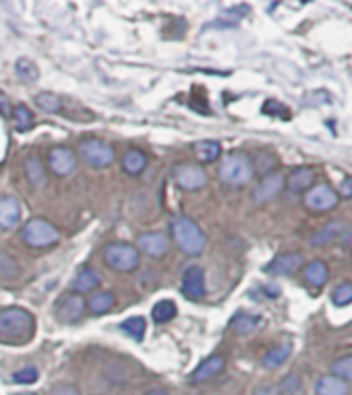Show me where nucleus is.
Segmentation results:
<instances>
[{
	"instance_id": "393cba45",
	"label": "nucleus",
	"mask_w": 352,
	"mask_h": 395,
	"mask_svg": "<svg viewBox=\"0 0 352 395\" xmlns=\"http://www.w3.org/2000/svg\"><path fill=\"white\" fill-rule=\"evenodd\" d=\"M315 394L317 395H348V383L329 374L322 377L315 385Z\"/></svg>"
},
{
	"instance_id": "9b49d317",
	"label": "nucleus",
	"mask_w": 352,
	"mask_h": 395,
	"mask_svg": "<svg viewBox=\"0 0 352 395\" xmlns=\"http://www.w3.org/2000/svg\"><path fill=\"white\" fill-rule=\"evenodd\" d=\"M352 228L344 222H329L324 228H319L313 236H311V244L313 246H327L334 242H342V240H351Z\"/></svg>"
},
{
	"instance_id": "37998d69",
	"label": "nucleus",
	"mask_w": 352,
	"mask_h": 395,
	"mask_svg": "<svg viewBox=\"0 0 352 395\" xmlns=\"http://www.w3.org/2000/svg\"><path fill=\"white\" fill-rule=\"evenodd\" d=\"M255 395H280V391L273 385H261V387L255 389Z\"/></svg>"
},
{
	"instance_id": "c85d7f7f",
	"label": "nucleus",
	"mask_w": 352,
	"mask_h": 395,
	"mask_svg": "<svg viewBox=\"0 0 352 395\" xmlns=\"http://www.w3.org/2000/svg\"><path fill=\"white\" fill-rule=\"evenodd\" d=\"M11 118L15 120L17 131H29V129L33 127V122H35L33 112H31L25 104L15 105V108H13V112H11Z\"/></svg>"
},
{
	"instance_id": "ddd939ff",
	"label": "nucleus",
	"mask_w": 352,
	"mask_h": 395,
	"mask_svg": "<svg viewBox=\"0 0 352 395\" xmlns=\"http://www.w3.org/2000/svg\"><path fill=\"white\" fill-rule=\"evenodd\" d=\"M137 251L147 255V257H164L170 248V238L164 232H143L137 238Z\"/></svg>"
},
{
	"instance_id": "c9c22d12",
	"label": "nucleus",
	"mask_w": 352,
	"mask_h": 395,
	"mask_svg": "<svg viewBox=\"0 0 352 395\" xmlns=\"http://www.w3.org/2000/svg\"><path fill=\"white\" fill-rule=\"evenodd\" d=\"M40 379V372L35 367H25V369L17 370L15 374H13V381L15 383H19V385H31V383H35Z\"/></svg>"
},
{
	"instance_id": "b1692460",
	"label": "nucleus",
	"mask_w": 352,
	"mask_h": 395,
	"mask_svg": "<svg viewBox=\"0 0 352 395\" xmlns=\"http://www.w3.org/2000/svg\"><path fill=\"white\" fill-rule=\"evenodd\" d=\"M25 176H28L31 186H35V188H42V186L48 185L46 168H44V164L40 161L38 156H31V158L25 159Z\"/></svg>"
},
{
	"instance_id": "c03bdc74",
	"label": "nucleus",
	"mask_w": 352,
	"mask_h": 395,
	"mask_svg": "<svg viewBox=\"0 0 352 395\" xmlns=\"http://www.w3.org/2000/svg\"><path fill=\"white\" fill-rule=\"evenodd\" d=\"M145 395H168V389H164V387H156V389H149Z\"/></svg>"
},
{
	"instance_id": "72a5a7b5",
	"label": "nucleus",
	"mask_w": 352,
	"mask_h": 395,
	"mask_svg": "<svg viewBox=\"0 0 352 395\" xmlns=\"http://www.w3.org/2000/svg\"><path fill=\"white\" fill-rule=\"evenodd\" d=\"M334 377L342 379V381H352V354L351 356H342L331 365Z\"/></svg>"
},
{
	"instance_id": "4468645a",
	"label": "nucleus",
	"mask_w": 352,
	"mask_h": 395,
	"mask_svg": "<svg viewBox=\"0 0 352 395\" xmlns=\"http://www.w3.org/2000/svg\"><path fill=\"white\" fill-rule=\"evenodd\" d=\"M21 203L13 195H0V230H15L21 224Z\"/></svg>"
},
{
	"instance_id": "a878e982",
	"label": "nucleus",
	"mask_w": 352,
	"mask_h": 395,
	"mask_svg": "<svg viewBox=\"0 0 352 395\" xmlns=\"http://www.w3.org/2000/svg\"><path fill=\"white\" fill-rule=\"evenodd\" d=\"M118 327H120V331H123L125 336H129L131 340H135V342H143V338H145V329H147V323H145L143 316H129V319L123 321Z\"/></svg>"
},
{
	"instance_id": "ea45409f",
	"label": "nucleus",
	"mask_w": 352,
	"mask_h": 395,
	"mask_svg": "<svg viewBox=\"0 0 352 395\" xmlns=\"http://www.w3.org/2000/svg\"><path fill=\"white\" fill-rule=\"evenodd\" d=\"M263 112H266V114H271V116H276V114H278V116H282V118H288V114H286L288 110H286V108H284L282 104L273 102V100L266 102V105H263Z\"/></svg>"
},
{
	"instance_id": "6e6552de",
	"label": "nucleus",
	"mask_w": 352,
	"mask_h": 395,
	"mask_svg": "<svg viewBox=\"0 0 352 395\" xmlns=\"http://www.w3.org/2000/svg\"><path fill=\"white\" fill-rule=\"evenodd\" d=\"M172 178L183 190H199L208 185V172L201 168V164H176L172 170Z\"/></svg>"
},
{
	"instance_id": "7ed1b4c3",
	"label": "nucleus",
	"mask_w": 352,
	"mask_h": 395,
	"mask_svg": "<svg viewBox=\"0 0 352 395\" xmlns=\"http://www.w3.org/2000/svg\"><path fill=\"white\" fill-rule=\"evenodd\" d=\"M253 174H255L253 161L246 154H241V151L228 154L220 164V178L228 186L239 188V186L249 185L253 181Z\"/></svg>"
},
{
	"instance_id": "9d476101",
	"label": "nucleus",
	"mask_w": 352,
	"mask_h": 395,
	"mask_svg": "<svg viewBox=\"0 0 352 395\" xmlns=\"http://www.w3.org/2000/svg\"><path fill=\"white\" fill-rule=\"evenodd\" d=\"M77 154L71 149V147H64V145H58L52 147L50 154H48V168L52 170V174L56 176H69L77 170Z\"/></svg>"
},
{
	"instance_id": "a211bd4d",
	"label": "nucleus",
	"mask_w": 352,
	"mask_h": 395,
	"mask_svg": "<svg viewBox=\"0 0 352 395\" xmlns=\"http://www.w3.org/2000/svg\"><path fill=\"white\" fill-rule=\"evenodd\" d=\"M100 282H102V277H100V273L91 267V265H85L81 267L77 273H75V277H73V282H71V288L73 292H77V294H87V292H93L98 286H100Z\"/></svg>"
},
{
	"instance_id": "4be33fe9",
	"label": "nucleus",
	"mask_w": 352,
	"mask_h": 395,
	"mask_svg": "<svg viewBox=\"0 0 352 395\" xmlns=\"http://www.w3.org/2000/svg\"><path fill=\"white\" fill-rule=\"evenodd\" d=\"M290 354H293V343H280V345L271 348L270 352L263 356L261 365H263V369L268 370L280 369V367L290 358Z\"/></svg>"
},
{
	"instance_id": "4c0bfd02",
	"label": "nucleus",
	"mask_w": 352,
	"mask_h": 395,
	"mask_svg": "<svg viewBox=\"0 0 352 395\" xmlns=\"http://www.w3.org/2000/svg\"><path fill=\"white\" fill-rule=\"evenodd\" d=\"M276 158L271 156V154H268V151H261L259 156H257V170L261 172V174H271V170L276 168Z\"/></svg>"
},
{
	"instance_id": "5701e85b",
	"label": "nucleus",
	"mask_w": 352,
	"mask_h": 395,
	"mask_svg": "<svg viewBox=\"0 0 352 395\" xmlns=\"http://www.w3.org/2000/svg\"><path fill=\"white\" fill-rule=\"evenodd\" d=\"M305 282L309 284V286H313V288H322L325 286V282L329 280V269H327V265L324 261H311V263L305 267Z\"/></svg>"
},
{
	"instance_id": "cd10ccee",
	"label": "nucleus",
	"mask_w": 352,
	"mask_h": 395,
	"mask_svg": "<svg viewBox=\"0 0 352 395\" xmlns=\"http://www.w3.org/2000/svg\"><path fill=\"white\" fill-rule=\"evenodd\" d=\"M259 325H261V319H259V316L246 315V313H239V315L232 319V329H234L239 336H249V333H253Z\"/></svg>"
},
{
	"instance_id": "e433bc0d",
	"label": "nucleus",
	"mask_w": 352,
	"mask_h": 395,
	"mask_svg": "<svg viewBox=\"0 0 352 395\" xmlns=\"http://www.w3.org/2000/svg\"><path fill=\"white\" fill-rule=\"evenodd\" d=\"M298 389H300V379H298L297 374H286L284 379H282V383L278 385V391L280 394H297Z\"/></svg>"
},
{
	"instance_id": "f704fd0d",
	"label": "nucleus",
	"mask_w": 352,
	"mask_h": 395,
	"mask_svg": "<svg viewBox=\"0 0 352 395\" xmlns=\"http://www.w3.org/2000/svg\"><path fill=\"white\" fill-rule=\"evenodd\" d=\"M331 302L336 307H348L352 304V284H340L331 292Z\"/></svg>"
},
{
	"instance_id": "c756f323",
	"label": "nucleus",
	"mask_w": 352,
	"mask_h": 395,
	"mask_svg": "<svg viewBox=\"0 0 352 395\" xmlns=\"http://www.w3.org/2000/svg\"><path fill=\"white\" fill-rule=\"evenodd\" d=\"M178 313V309H176V304L172 302V300H160V302H156L154 304V309H152V319L156 321V323H168V321H172L174 316Z\"/></svg>"
},
{
	"instance_id": "7c9ffc66",
	"label": "nucleus",
	"mask_w": 352,
	"mask_h": 395,
	"mask_svg": "<svg viewBox=\"0 0 352 395\" xmlns=\"http://www.w3.org/2000/svg\"><path fill=\"white\" fill-rule=\"evenodd\" d=\"M15 73H17L19 79L25 81V83H33V81L40 79V69H38L35 62L29 60V58H19V60L15 62Z\"/></svg>"
},
{
	"instance_id": "6ab92c4d",
	"label": "nucleus",
	"mask_w": 352,
	"mask_h": 395,
	"mask_svg": "<svg viewBox=\"0 0 352 395\" xmlns=\"http://www.w3.org/2000/svg\"><path fill=\"white\" fill-rule=\"evenodd\" d=\"M313 183H315V172L311 170V168H297V170H293L290 172V176L286 178V188L290 190V193H295V195H298V193H307L311 186H313Z\"/></svg>"
},
{
	"instance_id": "f3484780",
	"label": "nucleus",
	"mask_w": 352,
	"mask_h": 395,
	"mask_svg": "<svg viewBox=\"0 0 352 395\" xmlns=\"http://www.w3.org/2000/svg\"><path fill=\"white\" fill-rule=\"evenodd\" d=\"M300 267H302V255L300 253H282L266 267V271L271 275H293Z\"/></svg>"
},
{
	"instance_id": "473e14b6",
	"label": "nucleus",
	"mask_w": 352,
	"mask_h": 395,
	"mask_svg": "<svg viewBox=\"0 0 352 395\" xmlns=\"http://www.w3.org/2000/svg\"><path fill=\"white\" fill-rule=\"evenodd\" d=\"M35 104L40 105L42 110H46V112H55V114L62 110V100H60V96L50 93V91H42V93H38V96H35Z\"/></svg>"
},
{
	"instance_id": "f8f14e48",
	"label": "nucleus",
	"mask_w": 352,
	"mask_h": 395,
	"mask_svg": "<svg viewBox=\"0 0 352 395\" xmlns=\"http://www.w3.org/2000/svg\"><path fill=\"white\" fill-rule=\"evenodd\" d=\"M284 185H286V178L278 172H271L268 176H263V181L253 190V203H257V205L270 203L284 190Z\"/></svg>"
},
{
	"instance_id": "aec40b11",
	"label": "nucleus",
	"mask_w": 352,
	"mask_h": 395,
	"mask_svg": "<svg viewBox=\"0 0 352 395\" xmlns=\"http://www.w3.org/2000/svg\"><path fill=\"white\" fill-rule=\"evenodd\" d=\"M147 154L145 151H141V149H137V147H131V149H127L125 154H123V158H120V166H123V170L129 174V176H139L145 168H147Z\"/></svg>"
},
{
	"instance_id": "a19ab883",
	"label": "nucleus",
	"mask_w": 352,
	"mask_h": 395,
	"mask_svg": "<svg viewBox=\"0 0 352 395\" xmlns=\"http://www.w3.org/2000/svg\"><path fill=\"white\" fill-rule=\"evenodd\" d=\"M11 112H13V105L8 102V98L0 91V114L6 116V118H11Z\"/></svg>"
},
{
	"instance_id": "39448f33",
	"label": "nucleus",
	"mask_w": 352,
	"mask_h": 395,
	"mask_svg": "<svg viewBox=\"0 0 352 395\" xmlns=\"http://www.w3.org/2000/svg\"><path fill=\"white\" fill-rule=\"evenodd\" d=\"M21 238L29 248H50L60 240V232L46 217H31L21 230Z\"/></svg>"
},
{
	"instance_id": "f03ea898",
	"label": "nucleus",
	"mask_w": 352,
	"mask_h": 395,
	"mask_svg": "<svg viewBox=\"0 0 352 395\" xmlns=\"http://www.w3.org/2000/svg\"><path fill=\"white\" fill-rule=\"evenodd\" d=\"M33 329H35V319L25 309L8 307L0 311V338L28 340Z\"/></svg>"
},
{
	"instance_id": "0eeeda50",
	"label": "nucleus",
	"mask_w": 352,
	"mask_h": 395,
	"mask_svg": "<svg viewBox=\"0 0 352 395\" xmlns=\"http://www.w3.org/2000/svg\"><path fill=\"white\" fill-rule=\"evenodd\" d=\"M55 315L60 323L73 325L79 323L85 315V298L77 292H67L58 298L55 307Z\"/></svg>"
},
{
	"instance_id": "2eb2a0df",
	"label": "nucleus",
	"mask_w": 352,
	"mask_h": 395,
	"mask_svg": "<svg viewBox=\"0 0 352 395\" xmlns=\"http://www.w3.org/2000/svg\"><path fill=\"white\" fill-rule=\"evenodd\" d=\"M226 369V358L222 354H214V356H208L205 360H201V365L191 372V383L193 385H201V383H208L212 379H216L222 370Z\"/></svg>"
},
{
	"instance_id": "bb28decb",
	"label": "nucleus",
	"mask_w": 352,
	"mask_h": 395,
	"mask_svg": "<svg viewBox=\"0 0 352 395\" xmlns=\"http://www.w3.org/2000/svg\"><path fill=\"white\" fill-rule=\"evenodd\" d=\"M195 156L201 164H214L222 156V145L217 141H201L195 145Z\"/></svg>"
},
{
	"instance_id": "1a4fd4ad",
	"label": "nucleus",
	"mask_w": 352,
	"mask_h": 395,
	"mask_svg": "<svg viewBox=\"0 0 352 395\" xmlns=\"http://www.w3.org/2000/svg\"><path fill=\"white\" fill-rule=\"evenodd\" d=\"M340 201V195L331 188V185L322 183V185H313L305 193V207L315 213L334 210Z\"/></svg>"
},
{
	"instance_id": "20e7f679",
	"label": "nucleus",
	"mask_w": 352,
	"mask_h": 395,
	"mask_svg": "<svg viewBox=\"0 0 352 395\" xmlns=\"http://www.w3.org/2000/svg\"><path fill=\"white\" fill-rule=\"evenodd\" d=\"M102 259L112 271L118 273H133L139 269L141 253L137 251L135 244L129 242H110L102 251Z\"/></svg>"
},
{
	"instance_id": "58836bf2",
	"label": "nucleus",
	"mask_w": 352,
	"mask_h": 395,
	"mask_svg": "<svg viewBox=\"0 0 352 395\" xmlns=\"http://www.w3.org/2000/svg\"><path fill=\"white\" fill-rule=\"evenodd\" d=\"M48 395H81V394H79V389H77L75 385H71V383H55V385L50 387V394Z\"/></svg>"
},
{
	"instance_id": "2f4dec72",
	"label": "nucleus",
	"mask_w": 352,
	"mask_h": 395,
	"mask_svg": "<svg viewBox=\"0 0 352 395\" xmlns=\"http://www.w3.org/2000/svg\"><path fill=\"white\" fill-rule=\"evenodd\" d=\"M19 273L21 267L17 263V259L6 253H0V280H15L19 277Z\"/></svg>"
},
{
	"instance_id": "dca6fc26",
	"label": "nucleus",
	"mask_w": 352,
	"mask_h": 395,
	"mask_svg": "<svg viewBox=\"0 0 352 395\" xmlns=\"http://www.w3.org/2000/svg\"><path fill=\"white\" fill-rule=\"evenodd\" d=\"M181 290L189 300H201L205 296V273L199 265H191L185 271Z\"/></svg>"
},
{
	"instance_id": "a18cd8bd",
	"label": "nucleus",
	"mask_w": 352,
	"mask_h": 395,
	"mask_svg": "<svg viewBox=\"0 0 352 395\" xmlns=\"http://www.w3.org/2000/svg\"><path fill=\"white\" fill-rule=\"evenodd\" d=\"M17 395H38V394H31V391H25V394H17Z\"/></svg>"
},
{
	"instance_id": "412c9836",
	"label": "nucleus",
	"mask_w": 352,
	"mask_h": 395,
	"mask_svg": "<svg viewBox=\"0 0 352 395\" xmlns=\"http://www.w3.org/2000/svg\"><path fill=\"white\" fill-rule=\"evenodd\" d=\"M114 304H116V296L112 292H93L87 300V311L93 316L106 315L114 309Z\"/></svg>"
},
{
	"instance_id": "f257e3e1",
	"label": "nucleus",
	"mask_w": 352,
	"mask_h": 395,
	"mask_svg": "<svg viewBox=\"0 0 352 395\" xmlns=\"http://www.w3.org/2000/svg\"><path fill=\"white\" fill-rule=\"evenodd\" d=\"M170 236H172V242L178 246V251L189 257H199L208 246L205 232L199 228V224L195 219H191L189 215H174L172 217Z\"/></svg>"
},
{
	"instance_id": "79ce46f5",
	"label": "nucleus",
	"mask_w": 352,
	"mask_h": 395,
	"mask_svg": "<svg viewBox=\"0 0 352 395\" xmlns=\"http://www.w3.org/2000/svg\"><path fill=\"white\" fill-rule=\"evenodd\" d=\"M340 195H342L344 199H352V176L342 181V185H340Z\"/></svg>"
},
{
	"instance_id": "423d86ee",
	"label": "nucleus",
	"mask_w": 352,
	"mask_h": 395,
	"mask_svg": "<svg viewBox=\"0 0 352 395\" xmlns=\"http://www.w3.org/2000/svg\"><path fill=\"white\" fill-rule=\"evenodd\" d=\"M79 158L91 168L104 170L114 161V147L102 139H83L79 143Z\"/></svg>"
}]
</instances>
